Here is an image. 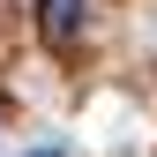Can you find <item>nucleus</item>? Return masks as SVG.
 Returning <instances> with one entry per match:
<instances>
[{
  "mask_svg": "<svg viewBox=\"0 0 157 157\" xmlns=\"http://www.w3.org/2000/svg\"><path fill=\"white\" fill-rule=\"evenodd\" d=\"M82 15H90V0H45V37H52V45H75Z\"/></svg>",
  "mask_w": 157,
  "mask_h": 157,
  "instance_id": "1",
  "label": "nucleus"
},
{
  "mask_svg": "<svg viewBox=\"0 0 157 157\" xmlns=\"http://www.w3.org/2000/svg\"><path fill=\"white\" fill-rule=\"evenodd\" d=\"M30 157H67V150H30Z\"/></svg>",
  "mask_w": 157,
  "mask_h": 157,
  "instance_id": "2",
  "label": "nucleus"
}]
</instances>
